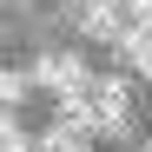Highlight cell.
<instances>
[{
    "instance_id": "6da1fadb",
    "label": "cell",
    "mask_w": 152,
    "mask_h": 152,
    "mask_svg": "<svg viewBox=\"0 0 152 152\" xmlns=\"http://www.w3.org/2000/svg\"><path fill=\"white\" fill-rule=\"evenodd\" d=\"M86 106H93V132L106 139H126L132 132V93H126V80H86Z\"/></svg>"
},
{
    "instance_id": "7a4b0ae2",
    "label": "cell",
    "mask_w": 152,
    "mask_h": 152,
    "mask_svg": "<svg viewBox=\"0 0 152 152\" xmlns=\"http://www.w3.org/2000/svg\"><path fill=\"white\" fill-rule=\"evenodd\" d=\"M33 86H46V93H86V60H73V53H46V60H33V73H27Z\"/></svg>"
},
{
    "instance_id": "3957f363",
    "label": "cell",
    "mask_w": 152,
    "mask_h": 152,
    "mask_svg": "<svg viewBox=\"0 0 152 152\" xmlns=\"http://www.w3.org/2000/svg\"><path fill=\"white\" fill-rule=\"evenodd\" d=\"M80 33L86 40H119L126 33V7H119V0H86V7H80Z\"/></svg>"
},
{
    "instance_id": "277c9868",
    "label": "cell",
    "mask_w": 152,
    "mask_h": 152,
    "mask_svg": "<svg viewBox=\"0 0 152 152\" xmlns=\"http://www.w3.org/2000/svg\"><path fill=\"white\" fill-rule=\"evenodd\" d=\"M113 46L126 53V66H132V73H145V80H152V27H139V20H126V33H119Z\"/></svg>"
},
{
    "instance_id": "5b68a950",
    "label": "cell",
    "mask_w": 152,
    "mask_h": 152,
    "mask_svg": "<svg viewBox=\"0 0 152 152\" xmlns=\"http://www.w3.org/2000/svg\"><path fill=\"white\" fill-rule=\"evenodd\" d=\"M27 93H33V80H27V73H0V106H20Z\"/></svg>"
},
{
    "instance_id": "8992f818",
    "label": "cell",
    "mask_w": 152,
    "mask_h": 152,
    "mask_svg": "<svg viewBox=\"0 0 152 152\" xmlns=\"http://www.w3.org/2000/svg\"><path fill=\"white\" fill-rule=\"evenodd\" d=\"M33 152H86V139H73V132H60V126H53V132H46Z\"/></svg>"
},
{
    "instance_id": "52a82bcc",
    "label": "cell",
    "mask_w": 152,
    "mask_h": 152,
    "mask_svg": "<svg viewBox=\"0 0 152 152\" xmlns=\"http://www.w3.org/2000/svg\"><path fill=\"white\" fill-rule=\"evenodd\" d=\"M145 152H152V145H145Z\"/></svg>"
}]
</instances>
